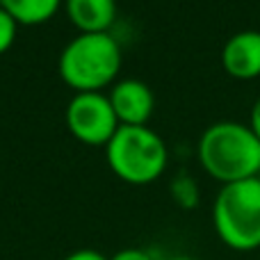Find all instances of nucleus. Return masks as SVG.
<instances>
[{
    "mask_svg": "<svg viewBox=\"0 0 260 260\" xmlns=\"http://www.w3.org/2000/svg\"><path fill=\"white\" fill-rule=\"evenodd\" d=\"M197 157L201 169L219 185L260 176V139L242 121L210 123L197 142Z\"/></svg>",
    "mask_w": 260,
    "mask_h": 260,
    "instance_id": "f257e3e1",
    "label": "nucleus"
},
{
    "mask_svg": "<svg viewBox=\"0 0 260 260\" xmlns=\"http://www.w3.org/2000/svg\"><path fill=\"white\" fill-rule=\"evenodd\" d=\"M123 64L121 44L112 32L76 35L59 53V78L76 94L112 87Z\"/></svg>",
    "mask_w": 260,
    "mask_h": 260,
    "instance_id": "f03ea898",
    "label": "nucleus"
},
{
    "mask_svg": "<svg viewBox=\"0 0 260 260\" xmlns=\"http://www.w3.org/2000/svg\"><path fill=\"white\" fill-rule=\"evenodd\" d=\"M212 229L233 251L260 249V176L221 185L212 203Z\"/></svg>",
    "mask_w": 260,
    "mask_h": 260,
    "instance_id": "7ed1b4c3",
    "label": "nucleus"
},
{
    "mask_svg": "<svg viewBox=\"0 0 260 260\" xmlns=\"http://www.w3.org/2000/svg\"><path fill=\"white\" fill-rule=\"evenodd\" d=\"M108 167L128 185H151L169 167L165 139L148 126H119L105 146Z\"/></svg>",
    "mask_w": 260,
    "mask_h": 260,
    "instance_id": "20e7f679",
    "label": "nucleus"
},
{
    "mask_svg": "<svg viewBox=\"0 0 260 260\" xmlns=\"http://www.w3.org/2000/svg\"><path fill=\"white\" fill-rule=\"evenodd\" d=\"M64 121H67L69 133L80 144L103 148L108 146V142L121 126L108 94H103V91L76 94L67 105Z\"/></svg>",
    "mask_w": 260,
    "mask_h": 260,
    "instance_id": "39448f33",
    "label": "nucleus"
},
{
    "mask_svg": "<svg viewBox=\"0 0 260 260\" xmlns=\"http://www.w3.org/2000/svg\"><path fill=\"white\" fill-rule=\"evenodd\" d=\"M121 126H146L155 110V96L146 82L137 78L117 80L108 94Z\"/></svg>",
    "mask_w": 260,
    "mask_h": 260,
    "instance_id": "423d86ee",
    "label": "nucleus"
},
{
    "mask_svg": "<svg viewBox=\"0 0 260 260\" xmlns=\"http://www.w3.org/2000/svg\"><path fill=\"white\" fill-rule=\"evenodd\" d=\"M221 69L235 80L260 78V30H240L221 48Z\"/></svg>",
    "mask_w": 260,
    "mask_h": 260,
    "instance_id": "0eeeda50",
    "label": "nucleus"
},
{
    "mask_svg": "<svg viewBox=\"0 0 260 260\" xmlns=\"http://www.w3.org/2000/svg\"><path fill=\"white\" fill-rule=\"evenodd\" d=\"M62 7L78 35L110 32L117 21V0H64Z\"/></svg>",
    "mask_w": 260,
    "mask_h": 260,
    "instance_id": "6e6552de",
    "label": "nucleus"
},
{
    "mask_svg": "<svg viewBox=\"0 0 260 260\" xmlns=\"http://www.w3.org/2000/svg\"><path fill=\"white\" fill-rule=\"evenodd\" d=\"M64 0H0V7L18 23V25H41L50 21Z\"/></svg>",
    "mask_w": 260,
    "mask_h": 260,
    "instance_id": "1a4fd4ad",
    "label": "nucleus"
},
{
    "mask_svg": "<svg viewBox=\"0 0 260 260\" xmlns=\"http://www.w3.org/2000/svg\"><path fill=\"white\" fill-rule=\"evenodd\" d=\"M169 194L174 199V203L183 210H194L201 201V187L189 174H178L174 176V180L169 183Z\"/></svg>",
    "mask_w": 260,
    "mask_h": 260,
    "instance_id": "9d476101",
    "label": "nucleus"
},
{
    "mask_svg": "<svg viewBox=\"0 0 260 260\" xmlns=\"http://www.w3.org/2000/svg\"><path fill=\"white\" fill-rule=\"evenodd\" d=\"M16 32H18V23L0 7V55H5L14 46Z\"/></svg>",
    "mask_w": 260,
    "mask_h": 260,
    "instance_id": "9b49d317",
    "label": "nucleus"
},
{
    "mask_svg": "<svg viewBox=\"0 0 260 260\" xmlns=\"http://www.w3.org/2000/svg\"><path fill=\"white\" fill-rule=\"evenodd\" d=\"M110 260H157L151 251L146 249H139V247H128V249H121L117 251Z\"/></svg>",
    "mask_w": 260,
    "mask_h": 260,
    "instance_id": "f8f14e48",
    "label": "nucleus"
},
{
    "mask_svg": "<svg viewBox=\"0 0 260 260\" xmlns=\"http://www.w3.org/2000/svg\"><path fill=\"white\" fill-rule=\"evenodd\" d=\"M62 260H110V258L103 256L101 251H96V249H78V251L69 253V256Z\"/></svg>",
    "mask_w": 260,
    "mask_h": 260,
    "instance_id": "ddd939ff",
    "label": "nucleus"
},
{
    "mask_svg": "<svg viewBox=\"0 0 260 260\" xmlns=\"http://www.w3.org/2000/svg\"><path fill=\"white\" fill-rule=\"evenodd\" d=\"M249 128H251L253 135L260 139V94H258V99L253 101L251 112H249Z\"/></svg>",
    "mask_w": 260,
    "mask_h": 260,
    "instance_id": "4468645a",
    "label": "nucleus"
},
{
    "mask_svg": "<svg viewBox=\"0 0 260 260\" xmlns=\"http://www.w3.org/2000/svg\"><path fill=\"white\" fill-rule=\"evenodd\" d=\"M162 260H197L192 256H169V258H162Z\"/></svg>",
    "mask_w": 260,
    "mask_h": 260,
    "instance_id": "2eb2a0df",
    "label": "nucleus"
}]
</instances>
